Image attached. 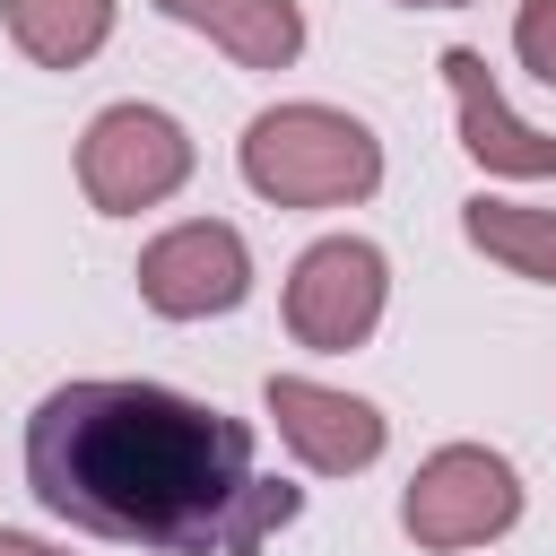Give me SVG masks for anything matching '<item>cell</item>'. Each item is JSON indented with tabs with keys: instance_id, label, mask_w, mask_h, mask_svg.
Instances as JSON below:
<instances>
[{
	"instance_id": "1",
	"label": "cell",
	"mask_w": 556,
	"mask_h": 556,
	"mask_svg": "<svg viewBox=\"0 0 556 556\" xmlns=\"http://www.w3.org/2000/svg\"><path fill=\"white\" fill-rule=\"evenodd\" d=\"M26 495L148 556H261L304 486L252 460V426L165 382H61L26 417Z\"/></svg>"
},
{
	"instance_id": "2",
	"label": "cell",
	"mask_w": 556,
	"mask_h": 556,
	"mask_svg": "<svg viewBox=\"0 0 556 556\" xmlns=\"http://www.w3.org/2000/svg\"><path fill=\"white\" fill-rule=\"evenodd\" d=\"M243 182L269 208H356L382 191V139L339 104H269L235 139Z\"/></svg>"
},
{
	"instance_id": "3",
	"label": "cell",
	"mask_w": 556,
	"mask_h": 556,
	"mask_svg": "<svg viewBox=\"0 0 556 556\" xmlns=\"http://www.w3.org/2000/svg\"><path fill=\"white\" fill-rule=\"evenodd\" d=\"M521 521V469L486 443H443L417 460V478L400 486V530L434 556H460V547H486Z\"/></svg>"
},
{
	"instance_id": "4",
	"label": "cell",
	"mask_w": 556,
	"mask_h": 556,
	"mask_svg": "<svg viewBox=\"0 0 556 556\" xmlns=\"http://www.w3.org/2000/svg\"><path fill=\"white\" fill-rule=\"evenodd\" d=\"M191 182V130L156 104H104L78 130V191L96 217H139Z\"/></svg>"
},
{
	"instance_id": "5",
	"label": "cell",
	"mask_w": 556,
	"mask_h": 556,
	"mask_svg": "<svg viewBox=\"0 0 556 556\" xmlns=\"http://www.w3.org/2000/svg\"><path fill=\"white\" fill-rule=\"evenodd\" d=\"M382 304H391V261H382V243H365V235H321V243H304L295 269H287V330H295V348H313V356L365 348V339L382 330Z\"/></svg>"
},
{
	"instance_id": "6",
	"label": "cell",
	"mask_w": 556,
	"mask_h": 556,
	"mask_svg": "<svg viewBox=\"0 0 556 556\" xmlns=\"http://www.w3.org/2000/svg\"><path fill=\"white\" fill-rule=\"evenodd\" d=\"M139 304L165 321H217L252 295V243L226 217H182L139 252Z\"/></svg>"
},
{
	"instance_id": "7",
	"label": "cell",
	"mask_w": 556,
	"mask_h": 556,
	"mask_svg": "<svg viewBox=\"0 0 556 556\" xmlns=\"http://www.w3.org/2000/svg\"><path fill=\"white\" fill-rule=\"evenodd\" d=\"M261 408L278 417V443H287L304 469H321V478H356V469H374L382 443H391V417H382L374 400L330 391V382H313V374H269V382H261Z\"/></svg>"
},
{
	"instance_id": "8",
	"label": "cell",
	"mask_w": 556,
	"mask_h": 556,
	"mask_svg": "<svg viewBox=\"0 0 556 556\" xmlns=\"http://www.w3.org/2000/svg\"><path fill=\"white\" fill-rule=\"evenodd\" d=\"M443 78H452V104H460V148L486 165V174H521V182H556V130L521 122L504 104V87L486 78V52L452 43L443 52Z\"/></svg>"
},
{
	"instance_id": "9",
	"label": "cell",
	"mask_w": 556,
	"mask_h": 556,
	"mask_svg": "<svg viewBox=\"0 0 556 556\" xmlns=\"http://www.w3.org/2000/svg\"><path fill=\"white\" fill-rule=\"evenodd\" d=\"M174 26L208 35L235 70H287L304 52V9L295 0H156Z\"/></svg>"
},
{
	"instance_id": "10",
	"label": "cell",
	"mask_w": 556,
	"mask_h": 556,
	"mask_svg": "<svg viewBox=\"0 0 556 556\" xmlns=\"http://www.w3.org/2000/svg\"><path fill=\"white\" fill-rule=\"evenodd\" d=\"M113 9L122 0H0V26L35 70H78V61L104 52Z\"/></svg>"
},
{
	"instance_id": "11",
	"label": "cell",
	"mask_w": 556,
	"mask_h": 556,
	"mask_svg": "<svg viewBox=\"0 0 556 556\" xmlns=\"http://www.w3.org/2000/svg\"><path fill=\"white\" fill-rule=\"evenodd\" d=\"M460 235H469V252L504 261L513 278L556 287V208H530V200H495V191H478V200H460Z\"/></svg>"
},
{
	"instance_id": "12",
	"label": "cell",
	"mask_w": 556,
	"mask_h": 556,
	"mask_svg": "<svg viewBox=\"0 0 556 556\" xmlns=\"http://www.w3.org/2000/svg\"><path fill=\"white\" fill-rule=\"evenodd\" d=\"M513 52L539 87H556V0H521L513 9Z\"/></svg>"
},
{
	"instance_id": "13",
	"label": "cell",
	"mask_w": 556,
	"mask_h": 556,
	"mask_svg": "<svg viewBox=\"0 0 556 556\" xmlns=\"http://www.w3.org/2000/svg\"><path fill=\"white\" fill-rule=\"evenodd\" d=\"M0 556H70V547H52V539H35V530H0Z\"/></svg>"
},
{
	"instance_id": "14",
	"label": "cell",
	"mask_w": 556,
	"mask_h": 556,
	"mask_svg": "<svg viewBox=\"0 0 556 556\" xmlns=\"http://www.w3.org/2000/svg\"><path fill=\"white\" fill-rule=\"evenodd\" d=\"M400 9H469V0H400Z\"/></svg>"
}]
</instances>
